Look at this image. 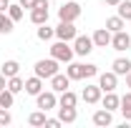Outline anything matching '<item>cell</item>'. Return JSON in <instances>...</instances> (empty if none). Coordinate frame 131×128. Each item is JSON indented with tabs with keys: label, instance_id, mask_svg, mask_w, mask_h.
<instances>
[{
	"label": "cell",
	"instance_id": "1",
	"mask_svg": "<svg viewBox=\"0 0 131 128\" xmlns=\"http://www.w3.org/2000/svg\"><path fill=\"white\" fill-rule=\"evenodd\" d=\"M73 55H76V53H73V48H71L66 40H58V43L50 45V58H56L58 63H71Z\"/></svg>",
	"mask_w": 131,
	"mask_h": 128
},
{
	"label": "cell",
	"instance_id": "2",
	"mask_svg": "<svg viewBox=\"0 0 131 128\" xmlns=\"http://www.w3.org/2000/svg\"><path fill=\"white\" fill-rule=\"evenodd\" d=\"M33 70H35V75H38V78H48V80H50L53 75H56V73H58V60H56V58H48V60H38Z\"/></svg>",
	"mask_w": 131,
	"mask_h": 128
},
{
	"label": "cell",
	"instance_id": "3",
	"mask_svg": "<svg viewBox=\"0 0 131 128\" xmlns=\"http://www.w3.org/2000/svg\"><path fill=\"white\" fill-rule=\"evenodd\" d=\"M58 18L66 20V23L78 20V18H81V5H78V3H63V5H61V10H58Z\"/></svg>",
	"mask_w": 131,
	"mask_h": 128
},
{
	"label": "cell",
	"instance_id": "4",
	"mask_svg": "<svg viewBox=\"0 0 131 128\" xmlns=\"http://www.w3.org/2000/svg\"><path fill=\"white\" fill-rule=\"evenodd\" d=\"M30 23L33 25L48 23V0H38V5L30 10Z\"/></svg>",
	"mask_w": 131,
	"mask_h": 128
},
{
	"label": "cell",
	"instance_id": "5",
	"mask_svg": "<svg viewBox=\"0 0 131 128\" xmlns=\"http://www.w3.org/2000/svg\"><path fill=\"white\" fill-rule=\"evenodd\" d=\"M111 48L118 50V53H124V50L131 48V35L126 30H116L114 35H111Z\"/></svg>",
	"mask_w": 131,
	"mask_h": 128
},
{
	"label": "cell",
	"instance_id": "6",
	"mask_svg": "<svg viewBox=\"0 0 131 128\" xmlns=\"http://www.w3.org/2000/svg\"><path fill=\"white\" fill-rule=\"evenodd\" d=\"M93 50V38H88V35H76L73 38V53L76 55H88Z\"/></svg>",
	"mask_w": 131,
	"mask_h": 128
},
{
	"label": "cell",
	"instance_id": "7",
	"mask_svg": "<svg viewBox=\"0 0 131 128\" xmlns=\"http://www.w3.org/2000/svg\"><path fill=\"white\" fill-rule=\"evenodd\" d=\"M35 100H38V108H40V111H53V108H56V106H58V98H56V91H48V93H43V91H40V93H38V96H35Z\"/></svg>",
	"mask_w": 131,
	"mask_h": 128
},
{
	"label": "cell",
	"instance_id": "8",
	"mask_svg": "<svg viewBox=\"0 0 131 128\" xmlns=\"http://www.w3.org/2000/svg\"><path fill=\"white\" fill-rule=\"evenodd\" d=\"M76 35H78V30H76V25H73V23H66V20H61V25L56 28V38H58V40L71 43Z\"/></svg>",
	"mask_w": 131,
	"mask_h": 128
},
{
	"label": "cell",
	"instance_id": "9",
	"mask_svg": "<svg viewBox=\"0 0 131 128\" xmlns=\"http://www.w3.org/2000/svg\"><path fill=\"white\" fill-rule=\"evenodd\" d=\"M98 85H101V91H103V93L116 91V85H118V75H116L114 70H108V73H101V75H98Z\"/></svg>",
	"mask_w": 131,
	"mask_h": 128
},
{
	"label": "cell",
	"instance_id": "10",
	"mask_svg": "<svg viewBox=\"0 0 131 128\" xmlns=\"http://www.w3.org/2000/svg\"><path fill=\"white\" fill-rule=\"evenodd\" d=\"M68 85H71V78H68L66 73H56V75L50 78V91H56V93L68 91Z\"/></svg>",
	"mask_w": 131,
	"mask_h": 128
},
{
	"label": "cell",
	"instance_id": "11",
	"mask_svg": "<svg viewBox=\"0 0 131 128\" xmlns=\"http://www.w3.org/2000/svg\"><path fill=\"white\" fill-rule=\"evenodd\" d=\"M101 93H103V91H101V85H86V88H83V93H81V98L88 103V106H93V103L101 100Z\"/></svg>",
	"mask_w": 131,
	"mask_h": 128
},
{
	"label": "cell",
	"instance_id": "12",
	"mask_svg": "<svg viewBox=\"0 0 131 128\" xmlns=\"http://www.w3.org/2000/svg\"><path fill=\"white\" fill-rule=\"evenodd\" d=\"M111 35H114V33L108 30V28H98V30L93 33V45H96V48H106V45H111Z\"/></svg>",
	"mask_w": 131,
	"mask_h": 128
},
{
	"label": "cell",
	"instance_id": "13",
	"mask_svg": "<svg viewBox=\"0 0 131 128\" xmlns=\"http://www.w3.org/2000/svg\"><path fill=\"white\" fill-rule=\"evenodd\" d=\"M40 91H43V78L33 75V78L25 80V93H28V96H38Z\"/></svg>",
	"mask_w": 131,
	"mask_h": 128
},
{
	"label": "cell",
	"instance_id": "14",
	"mask_svg": "<svg viewBox=\"0 0 131 128\" xmlns=\"http://www.w3.org/2000/svg\"><path fill=\"white\" fill-rule=\"evenodd\" d=\"M111 121H114V116H111V111H106V108H101V111L93 113V126H111Z\"/></svg>",
	"mask_w": 131,
	"mask_h": 128
},
{
	"label": "cell",
	"instance_id": "15",
	"mask_svg": "<svg viewBox=\"0 0 131 128\" xmlns=\"http://www.w3.org/2000/svg\"><path fill=\"white\" fill-rule=\"evenodd\" d=\"M101 103H103V108H106V111H111V113H114L116 108H118V106H121V98L116 96L114 91H108V93H106V96L101 98Z\"/></svg>",
	"mask_w": 131,
	"mask_h": 128
},
{
	"label": "cell",
	"instance_id": "16",
	"mask_svg": "<svg viewBox=\"0 0 131 128\" xmlns=\"http://www.w3.org/2000/svg\"><path fill=\"white\" fill-rule=\"evenodd\" d=\"M111 70H114L116 75H126L131 70V60L129 58H116L114 63H111Z\"/></svg>",
	"mask_w": 131,
	"mask_h": 128
},
{
	"label": "cell",
	"instance_id": "17",
	"mask_svg": "<svg viewBox=\"0 0 131 128\" xmlns=\"http://www.w3.org/2000/svg\"><path fill=\"white\" fill-rule=\"evenodd\" d=\"M58 118H61V123H76L78 111H76V108H66V106H61V108H58Z\"/></svg>",
	"mask_w": 131,
	"mask_h": 128
},
{
	"label": "cell",
	"instance_id": "18",
	"mask_svg": "<svg viewBox=\"0 0 131 128\" xmlns=\"http://www.w3.org/2000/svg\"><path fill=\"white\" fill-rule=\"evenodd\" d=\"M76 103H78V96L73 91H63L58 98V106H66V108H76Z\"/></svg>",
	"mask_w": 131,
	"mask_h": 128
},
{
	"label": "cell",
	"instance_id": "19",
	"mask_svg": "<svg viewBox=\"0 0 131 128\" xmlns=\"http://www.w3.org/2000/svg\"><path fill=\"white\" fill-rule=\"evenodd\" d=\"M0 73H3L5 78H13V75H18V73H20V63H18V60H5Z\"/></svg>",
	"mask_w": 131,
	"mask_h": 128
},
{
	"label": "cell",
	"instance_id": "20",
	"mask_svg": "<svg viewBox=\"0 0 131 128\" xmlns=\"http://www.w3.org/2000/svg\"><path fill=\"white\" fill-rule=\"evenodd\" d=\"M66 75H68L71 80H81V78H83V65H81V63H68Z\"/></svg>",
	"mask_w": 131,
	"mask_h": 128
},
{
	"label": "cell",
	"instance_id": "21",
	"mask_svg": "<svg viewBox=\"0 0 131 128\" xmlns=\"http://www.w3.org/2000/svg\"><path fill=\"white\" fill-rule=\"evenodd\" d=\"M13 103H15V93L13 91H0V108H13Z\"/></svg>",
	"mask_w": 131,
	"mask_h": 128
},
{
	"label": "cell",
	"instance_id": "22",
	"mask_svg": "<svg viewBox=\"0 0 131 128\" xmlns=\"http://www.w3.org/2000/svg\"><path fill=\"white\" fill-rule=\"evenodd\" d=\"M13 28H15V20L10 15H5V13H0V33H13Z\"/></svg>",
	"mask_w": 131,
	"mask_h": 128
},
{
	"label": "cell",
	"instance_id": "23",
	"mask_svg": "<svg viewBox=\"0 0 131 128\" xmlns=\"http://www.w3.org/2000/svg\"><path fill=\"white\" fill-rule=\"evenodd\" d=\"M124 25H126V20H124L121 15H114V18H108V20H106V28H108L111 33H116V30H124Z\"/></svg>",
	"mask_w": 131,
	"mask_h": 128
},
{
	"label": "cell",
	"instance_id": "24",
	"mask_svg": "<svg viewBox=\"0 0 131 128\" xmlns=\"http://www.w3.org/2000/svg\"><path fill=\"white\" fill-rule=\"evenodd\" d=\"M8 91H13V93H20V91H25V80L20 78V75H13V78H8Z\"/></svg>",
	"mask_w": 131,
	"mask_h": 128
},
{
	"label": "cell",
	"instance_id": "25",
	"mask_svg": "<svg viewBox=\"0 0 131 128\" xmlns=\"http://www.w3.org/2000/svg\"><path fill=\"white\" fill-rule=\"evenodd\" d=\"M118 108H121V113H124V118L131 121V93H126V96L121 98V106H118Z\"/></svg>",
	"mask_w": 131,
	"mask_h": 128
},
{
	"label": "cell",
	"instance_id": "26",
	"mask_svg": "<svg viewBox=\"0 0 131 128\" xmlns=\"http://www.w3.org/2000/svg\"><path fill=\"white\" fill-rule=\"evenodd\" d=\"M28 123L30 126H46V111H35L28 116Z\"/></svg>",
	"mask_w": 131,
	"mask_h": 128
},
{
	"label": "cell",
	"instance_id": "27",
	"mask_svg": "<svg viewBox=\"0 0 131 128\" xmlns=\"http://www.w3.org/2000/svg\"><path fill=\"white\" fill-rule=\"evenodd\" d=\"M116 8H118V15L124 20H131V0H121Z\"/></svg>",
	"mask_w": 131,
	"mask_h": 128
},
{
	"label": "cell",
	"instance_id": "28",
	"mask_svg": "<svg viewBox=\"0 0 131 128\" xmlns=\"http://www.w3.org/2000/svg\"><path fill=\"white\" fill-rule=\"evenodd\" d=\"M53 35H56V30H53V28H48L46 23H43V25H38V38H40V40H50Z\"/></svg>",
	"mask_w": 131,
	"mask_h": 128
},
{
	"label": "cell",
	"instance_id": "29",
	"mask_svg": "<svg viewBox=\"0 0 131 128\" xmlns=\"http://www.w3.org/2000/svg\"><path fill=\"white\" fill-rule=\"evenodd\" d=\"M8 15L18 23V20L23 18V5H20V3H18V5H8Z\"/></svg>",
	"mask_w": 131,
	"mask_h": 128
},
{
	"label": "cell",
	"instance_id": "30",
	"mask_svg": "<svg viewBox=\"0 0 131 128\" xmlns=\"http://www.w3.org/2000/svg\"><path fill=\"white\" fill-rule=\"evenodd\" d=\"M93 75H98V68L93 63H86L83 65V78H93Z\"/></svg>",
	"mask_w": 131,
	"mask_h": 128
},
{
	"label": "cell",
	"instance_id": "31",
	"mask_svg": "<svg viewBox=\"0 0 131 128\" xmlns=\"http://www.w3.org/2000/svg\"><path fill=\"white\" fill-rule=\"evenodd\" d=\"M13 118H10V111L8 108H0V126H8Z\"/></svg>",
	"mask_w": 131,
	"mask_h": 128
},
{
	"label": "cell",
	"instance_id": "32",
	"mask_svg": "<svg viewBox=\"0 0 131 128\" xmlns=\"http://www.w3.org/2000/svg\"><path fill=\"white\" fill-rule=\"evenodd\" d=\"M18 3H20V5L25 8V10H33V8L38 5V0H18Z\"/></svg>",
	"mask_w": 131,
	"mask_h": 128
},
{
	"label": "cell",
	"instance_id": "33",
	"mask_svg": "<svg viewBox=\"0 0 131 128\" xmlns=\"http://www.w3.org/2000/svg\"><path fill=\"white\" fill-rule=\"evenodd\" d=\"M46 126L48 128H58L61 126V118H46Z\"/></svg>",
	"mask_w": 131,
	"mask_h": 128
},
{
	"label": "cell",
	"instance_id": "34",
	"mask_svg": "<svg viewBox=\"0 0 131 128\" xmlns=\"http://www.w3.org/2000/svg\"><path fill=\"white\" fill-rule=\"evenodd\" d=\"M5 88H8V78L0 73V91H5Z\"/></svg>",
	"mask_w": 131,
	"mask_h": 128
},
{
	"label": "cell",
	"instance_id": "35",
	"mask_svg": "<svg viewBox=\"0 0 131 128\" xmlns=\"http://www.w3.org/2000/svg\"><path fill=\"white\" fill-rule=\"evenodd\" d=\"M8 5H10L8 0H0V13H8Z\"/></svg>",
	"mask_w": 131,
	"mask_h": 128
},
{
	"label": "cell",
	"instance_id": "36",
	"mask_svg": "<svg viewBox=\"0 0 131 128\" xmlns=\"http://www.w3.org/2000/svg\"><path fill=\"white\" fill-rule=\"evenodd\" d=\"M103 3H106V5H118L121 0H103Z\"/></svg>",
	"mask_w": 131,
	"mask_h": 128
},
{
	"label": "cell",
	"instance_id": "37",
	"mask_svg": "<svg viewBox=\"0 0 131 128\" xmlns=\"http://www.w3.org/2000/svg\"><path fill=\"white\" fill-rule=\"evenodd\" d=\"M126 85H129V88H131V70H129V73H126Z\"/></svg>",
	"mask_w": 131,
	"mask_h": 128
}]
</instances>
